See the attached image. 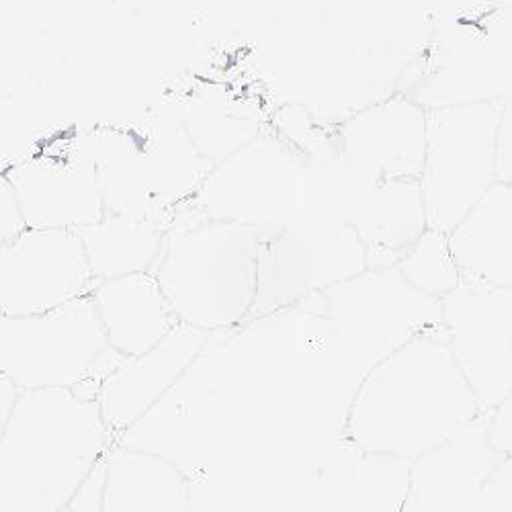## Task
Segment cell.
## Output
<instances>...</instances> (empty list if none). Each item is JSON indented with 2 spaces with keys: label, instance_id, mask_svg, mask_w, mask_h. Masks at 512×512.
Wrapping results in <instances>:
<instances>
[{
  "label": "cell",
  "instance_id": "3",
  "mask_svg": "<svg viewBox=\"0 0 512 512\" xmlns=\"http://www.w3.org/2000/svg\"><path fill=\"white\" fill-rule=\"evenodd\" d=\"M482 412L445 330L424 332L365 373L347 416V439L363 451L414 461Z\"/></svg>",
  "mask_w": 512,
  "mask_h": 512
},
{
  "label": "cell",
  "instance_id": "1",
  "mask_svg": "<svg viewBox=\"0 0 512 512\" xmlns=\"http://www.w3.org/2000/svg\"><path fill=\"white\" fill-rule=\"evenodd\" d=\"M351 400L318 291L213 332L117 443L177 461L191 510H312L324 467L347 441Z\"/></svg>",
  "mask_w": 512,
  "mask_h": 512
},
{
  "label": "cell",
  "instance_id": "24",
  "mask_svg": "<svg viewBox=\"0 0 512 512\" xmlns=\"http://www.w3.org/2000/svg\"><path fill=\"white\" fill-rule=\"evenodd\" d=\"M105 474H107V461L103 457L93 467V472L87 476V480L80 484V488L76 490L74 498L70 500L66 512H103Z\"/></svg>",
  "mask_w": 512,
  "mask_h": 512
},
{
  "label": "cell",
  "instance_id": "20",
  "mask_svg": "<svg viewBox=\"0 0 512 512\" xmlns=\"http://www.w3.org/2000/svg\"><path fill=\"white\" fill-rule=\"evenodd\" d=\"M164 232L166 226L156 220L125 213H105L101 220L76 230L95 281L150 273L158 261Z\"/></svg>",
  "mask_w": 512,
  "mask_h": 512
},
{
  "label": "cell",
  "instance_id": "17",
  "mask_svg": "<svg viewBox=\"0 0 512 512\" xmlns=\"http://www.w3.org/2000/svg\"><path fill=\"white\" fill-rule=\"evenodd\" d=\"M91 300L111 349L123 359L146 353L179 322L152 273L97 281Z\"/></svg>",
  "mask_w": 512,
  "mask_h": 512
},
{
  "label": "cell",
  "instance_id": "23",
  "mask_svg": "<svg viewBox=\"0 0 512 512\" xmlns=\"http://www.w3.org/2000/svg\"><path fill=\"white\" fill-rule=\"evenodd\" d=\"M27 228L11 179L0 170V244H7Z\"/></svg>",
  "mask_w": 512,
  "mask_h": 512
},
{
  "label": "cell",
  "instance_id": "15",
  "mask_svg": "<svg viewBox=\"0 0 512 512\" xmlns=\"http://www.w3.org/2000/svg\"><path fill=\"white\" fill-rule=\"evenodd\" d=\"M209 336L211 332L177 322L152 349L121 359L107 373L97 402L115 443L177 386Z\"/></svg>",
  "mask_w": 512,
  "mask_h": 512
},
{
  "label": "cell",
  "instance_id": "11",
  "mask_svg": "<svg viewBox=\"0 0 512 512\" xmlns=\"http://www.w3.org/2000/svg\"><path fill=\"white\" fill-rule=\"evenodd\" d=\"M451 353L484 414L512 394V287L461 281L441 297Z\"/></svg>",
  "mask_w": 512,
  "mask_h": 512
},
{
  "label": "cell",
  "instance_id": "13",
  "mask_svg": "<svg viewBox=\"0 0 512 512\" xmlns=\"http://www.w3.org/2000/svg\"><path fill=\"white\" fill-rule=\"evenodd\" d=\"M5 173L15 187L27 228L78 230L105 216L91 140L56 138Z\"/></svg>",
  "mask_w": 512,
  "mask_h": 512
},
{
  "label": "cell",
  "instance_id": "8",
  "mask_svg": "<svg viewBox=\"0 0 512 512\" xmlns=\"http://www.w3.org/2000/svg\"><path fill=\"white\" fill-rule=\"evenodd\" d=\"M314 193V156L291 142L259 138L213 166L187 205L201 218L250 226L269 240L302 216Z\"/></svg>",
  "mask_w": 512,
  "mask_h": 512
},
{
  "label": "cell",
  "instance_id": "18",
  "mask_svg": "<svg viewBox=\"0 0 512 512\" xmlns=\"http://www.w3.org/2000/svg\"><path fill=\"white\" fill-rule=\"evenodd\" d=\"M103 512H189L191 480L170 457L113 443L105 455Z\"/></svg>",
  "mask_w": 512,
  "mask_h": 512
},
{
  "label": "cell",
  "instance_id": "22",
  "mask_svg": "<svg viewBox=\"0 0 512 512\" xmlns=\"http://www.w3.org/2000/svg\"><path fill=\"white\" fill-rule=\"evenodd\" d=\"M480 510H512V455H506L486 480Z\"/></svg>",
  "mask_w": 512,
  "mask_h": 512
},
{
  "label": "cell",
  "instance_id": "2",
  "mask_svg": "<svg viewBox=\"0 0 512 512\" xmlns=\"http://www.w3.org/2000/svg\"><path fill=\"white\" fill-rule=\"evenodd\" d=\"M426 113L398 99L347 121L340 142L310 150L316 187L367 246V269L392 267L426 230L420 193Z\"/></svg>",
  "mask_w": 512,
  "mask_h": 512
},
{
  "label": "cell",
  "instance_id": "16",
  "mask_svg": "<svg viewBox=\"0 0 512 512\" xmlns=\"http://www.w3.org/2000/svg\"><path fill=\"white\" fill-rule=\"evenodd\" d=\"M410 461L363 451L349 439L343 443L316 486L312 510H390L404 506Z\"/></svg>",
  "mask_w": 512,
  "mask_h": 512
},
{
  "label": "cell",
  "instance_id": "4",
  "mask_svg": "<svg viewBox=\"0 0 512 512\" xmlns=\"http://www.w3.org/2000/svg\"><path fill=\"white\" fill-rule=\"evenodd\" d=\"M113 443L97 398L19 390L0 435V512H66Z\"/></svg>",
  "mask_w": 512,
  "mask_h": 512
},
{
  "label": "cell",
  "instance_id": "19",
  "mask_svg": "<svg viewBox=\"0 0 512 512\" xmlns=\"http://www.w3.org/2000/svg\"><path fill=\"white\" fill-rule=\"evenodd\" d=\"M447 240L461 281L512 287V185L496 181Z\"/></svg>",
  "mask_w": 512,
  "mask_h": 512
},
{
  "label": "cell",
  "instance_id": "5",
  "mask_svg": "<svg viewBox=\"0 0 512 512\" xmlns=\"http://www.w3.org/2000/svg\"><path fill=\"white\" fill-rule=\"evenodd\" d=\"M265 240L261 230L207 220L183 205L150 273L179 322L211 334L228 330L250 318Z\"/></svg>",
  "mask_w": 512,
  "mask_h": 512
},
{
  "label": "cell",
  "instance_id": "21",
  "mask_svg": "<svg viewBox=\"0 0 512 512\" xmlns=\"http://www.w3.org/2000/svg\"><path fill=\"white\" fill-rule=\"evenodd\" d=\"M418 289L443 297L461 283V273L449 248L447 234L426 228L412 248L396 263Z\"/></svg>",
  "mask_w": 512,
  "mask_h": 512
},
{
  "label": "cell",
  "instance_id": "25",
  "mask_svg": "<svg viewBox=\"0 0 512 512\" xmlns=\"http://www.w3.org/2000/svg\"><path fill=\"white\" fill-rule=\"evenodd\" d=\"M496 177L512 185V101L500 109L496 132Z\"/></svg>",
  "mask_w": 512,
  "mask_h": 512
},
{
  "label": "cell",
  "instance_id": "14",
  "mask_svg": "<svg viewBox=\"0 0 512 512\" xmlns=\"http://www.w3.org/2000/svg\"><path fill=\"white\" fill-rule=\"evenodd\" d=\"M506 453L490 441V414H480L441 445L410 461L404 512L480 510V494Z\"/></svg>",
  "mask_w": 512,
  "mask_h": 512
},
{
  "label": "cell",
  "instance_id": "10",
  "mask_svg": "<svg viewBox=\"0 0 512 512\" xmlns=\"http://www.w3.org/2000/svg\"><path fill=\"white\" fill-rule=\"evenodd\" d=\"M500 107L461 103L426 115L420 193L426 228L449 234L496 177Z\"/></svg>",
  "mask_w": 512,
  "mask_h": 512
},
{
  "label": "cell",
  "instance_id": "26",
  "mask_svg": "<svg viewBox=\"0 0 512 512\" xmlns=\"http://www.w3.org/2000/svg\"><path fill=\"white\" fill-rule=\"evenodd\" d=\"M490 441L498 451L512 455V394L490 414Z\"/></svg>",
  "mask_w": 512,
  "mask_h": 512
},
{
  "label": "cell",
  "instance_id": "12",
  "mask_svg": "<svg viewBox=\"0 0 512 512\" xmlns=\"http://www.w3.org/2000/svg\"><path fill=\"white\" fill-rule=\"evenodd\" d=\"M95 277L76 230L25 228L0 244V314H41L91 295Z\"/></svg>",
  "mask_w": 512,
  "mask_h": 512
},
{
  "label": "cell",
  "instance_id": "27",
  "mask_svg": "<svg viewBox=\"0 0 512 512\" xmlns=\"http://www.w3.org/2000/svg\"><path fill=\"white\" fill-rule=\"evenodd\" d=\"M17 394H19V390L13 386V383L3 373H0V435H3V429H5L7 420H9L11 408L17 400Z\"/></svg>",
  "mask_w": 512,
  "mask_h": 512
},
{
  "label": "cell",
  "instance_id": "7",
  "mask_svg": "<svg viewBox=\"0 0 512 512\" xmlns=\"http://www.w3.org/2000/svg\"><path fill=\"white\" fill-rule=\"evenodd\" d=\"M119 357L91 295L41 314H0V373L17 390L64 388L97 398Z\"/></svg>",
  "mask_w": 512,
  "mask_h": 512
},
{
  "label": "cell",
  "instance_id": "9",
  "mask_svg": "<svg viewBox=\"0 0 512 512\" xmlns=\"http://www.w3.org/2000/svg\"><path fill=\"white\" fill-rule=\"evenodd\" d=\"M365 269L367 246L359 232L340 220L316 189L302 216L263 242L250 318L300 304Z\"/></svg>",
  "mask_w": 512,
  "mask_h": 512
},
{
  "label": "cell",
  "instance_id": "6",
  "mask_svg": "<svg viewBox=\"0 0 512 512\" xmlns=\"http://www.w3.org/2000/svg\"><path fill=\"white\" fill-rule=\"evenodd\" d=\"M320 293L334 351L353 394L369 369L412 338L445 330L441 297L412 285L396 265L365 269Z\"/></svg>",
  "mask_w": 512,
  "mask_h": 512
}]
</instances>
